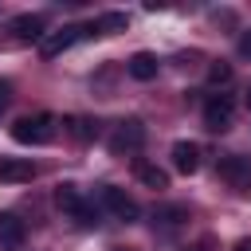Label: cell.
<instances>
[{"instance_id": "8", "label": "cell", "mask_w": 251, "mask_h": 251, "mask_svg": "<svg viewBox=\"0 0 251 251\" xmlns=\"http://www.w3.org/2000/svg\"><path fill=\"white\" fill-rule=\"evenodd\" d=\"M184 220H188V208L184 204H161L157 212H153V231H176V227H184Z\"/></svg>"}, {"instance_id": "16", "label": "cell", "mask_w": 251, "mask_h": 251, "mask_svg": "<svg viewBox=\"0 0 251 251\" xmlns=\"http://www.w3.org/2000/svg\"><path fill=\"white\" fill-rule=\"evenodd\" d=\"M67 129H71V137H78V141H94V137H98V122H94V118H67Z\"/></svg>"}, {"instance_id": "5", "label": "cell", "mask_w": 251, "mask_h": 251, "mask_svg": "<svg viewBox=\"0 0 251 251\" xmlns=\"http://www.w3.org/2000/svg\"><path fill=\"white\" fill-rule=\"evenodd\" d=\"M231 118H235V98L231 94H212L204 102V129L224 133V129H231Z\"/></svg>"}, {"instance_id": "12", "label": "cell", "mask_w": 251, "mask_h": 251, "mask_svg": "<svg viewBox=\"0 0 251 251\" xmlns=\"http://www.w3.org/2000/svg\"><path fill=\"white\" fill-rule=\"evenodd\" d=\"M133 173H137V180H141L145 188H157V192L169 188V173H165L161 165H153V161H141V157H137V161H133Z\"/></svg>"}, {"instance_id": "7", "label": "cell", "mask_w": 251, "mask_h": 251, "mask_svg": "<svg viewBox=\"0 0 251 251\" xmlns=\"http://www.w3.org/2000/svg\"><path fill=\"white\" fill-rule=\"evenodd\" d=\"M47 20L43 16H35V12H24V16H16L12 24H8V31H12V39H20V43H43L47 39Z\"/></svg>"}, {"instance_id": "23", "label": "cell", "mask_w": 251, "mask_h": 251, "mask_svg": "<svg viewBox=\"0 0 251 251\" xmlns=\"http://www.w3.org/2000/svg\"><path fill=\"white\" fill-rule=\"evenodd\" d=\"M110 251H129V247H110Z\"/></svg>"}, {"instance_id": "6", "label": "cell", "mask_w": 251, "mask_h": 251, "mask_svg": "<svg viewBox=\"0 0 251 251\" xmlns=\"http://www.w3.org/2000/svg\"><path fill=\"white\" fill-rule=\"evenodd\" d=\"M220 176H224L231 188L247 192V188H251V157H239V153L220 157Z\"/></svg>"}, {"instance_id": "10", "label": "cell", "mask_w": 251, "mask_h": 251, "mask_svg": "<svg viewBox=\"0 0 251 251\" xmlns=\"http://www.w3.org/2000/svg\"><path fill=\"white\" fill-rule=\"evenodd\" d=\"M31 176H35V165H31V161H24V157H0V180L24 184V180H31Z\"/></svg>"}, {"instance_id": "4", "label": "cell", "mask_w": 251, "mask_h": 251, "mask_svg": "<svg viewBox=\"0 0 251 251\" xmlns=\"http://www.w3.org/2000/svg\"><path fill=\"white\" fill-rule=\"evenodd\" d=\"M98 208H106L114 220H122V224H133L137 220V204L118 188V184H98Z\"/></svg>"}, {"instance_id": "21", "label": "cell", "mask_w": 251, "mask_h": 251, "mask_svg": "<svg viewBox=\"0 0 251 251\" xmlns=\"http://www.w3.org/2000/svg\"><path fill=\"white\" fill-rule=\"evenodd\" d=\"M208 247H212V239H200V243H196V247H188V251H208Z\"/></svg>"}, {"instance_id": "20", "label": "cell", "mask_w": 251, "mask_h": 251, "mask_svg": "<svg viewBox=\"0 0 251 251\" xmlns=\"http://www.w3.org/2000/svg\"><path fill=\"white\" fill-rule=\"evenodd\" d=\"M239 55H247V59H251V31H243V35H239Z\"/></svg>"}, {"instance_id": "3", "label": "cell", "mask_w": 251, "mask_h": 251, "mask_svg": "<svg viewBox=\"0 0 251 251\" xmlns=\"http://www.w3.org/2000/svg\"><path fill=\"white\" fill-rule=\"evenodd\" d=\"M141 145H145V122H137V118L118 122V129L110 133V153L114 157H133Z\"/></svg>"}, {"instance_id": "17", "label": "cell", "mask_w": 251, "mask_h": 251, "mask_svg": "<svg viewBox=\"0 0 251 251\" xmlns=\"http://www.w3.org/2000/svg\"><path fill=\"white\" fill-rule=\"evenodd\" d=\"M71 220H75L78 227H98V224H102V208H98V204H82Z\"/></svg>"}, {"instance_id": "22", "label": "cell", "mask_w": 251, "mask_h": 251, "mask_svg": "<svg viewBox=\"0 0 251 251\" xmlns=\"http://www.w3.org/2000/svg\"><path fill=\"white\" fill-rule=\"evenodd\" d=\"M235 251H251V239H239V243H235Z\"/></svg>"}, {"instance_id": "18", "label": "cell", "mask_w": 251, "mask_h": 251, "mask_svg": "<svg viewBox=\"0 0 251 251\" xmlns=\"http://www.w3.org/2000/svg\"><path fill=\"white\" fill-rule=\"evenodd\" d=\"M208 82H212V86L231 82V63H212V67H208Z\"/></svg>"}, {"instance_id": "1", "label": "cell", "mask_w": 251, "mask_h": 251, "mask_svg": "<svg viewBox=\"0 0 251 251\" xmlns=\"http://www.w3.org/2000/svg\"><path fill=\"white\" fill-rule=\"evenodd\" d=\"M55 137V114L39 110V114H24L12 122V141L20 145H47Z\"/></svg>"}, {"instance_id": "24", "label": "cell", "mask_w": 251, "mask_h": 251, "mask_svg": "<svg viewBox=\"0 0 251 251\" xmlns=\"http://www.w3.org/2000/svg\"><path fill=\"white\" fill-rule=\"evenodd\" d=\"M247 106H251V86H247Z\"/></svg>"}, {"instance_id": "13", "label": "cell", "mask_w": 251, "mask_h": 251, "mask_svg": "<svg viewBox=\"0 0 251 251\" xmlns=\"http://www.w3.org/2000/svg\"><path fill=\"white\" fill-rule=\"evenodd\" d=\"M24 220H16L12 212H4L0 216V247H8V251H16V247H24Z\"/></svg>"}, {"instance_id": "15", "label": "cell", "mask_w": 251, "mask_h": 251, "mask_svg": "<svg viewBox=\"0 0 251 251\" xmlns=\"http://www.w3.org/2000/svg\"><path fill=\"white\" fill-rule=\"evenodd\" d=\"M94 24H98V35H114V31H126V27H129V16H126V12H106V16H98Z\"/></svg>"}, {"instance_id": "2", "label": "cell", "mask_w": 251, "mask_h": 251, "mask_svg": "<svg viewBox=\"0 0 251 251\" xmlns=\"http://www.w3.org/2000/svg\"><path fill=\"white\" fill-rule=\"evenodd\" d=\"M86 35H98V24L90 20V24H71V27H63V31H47V39L39 43V55L43 59H55V55H63L67 47H75L78 39H86Z\"/></svg>"}, {"instance_id": "25", "label": "cell", "mask_w": 251, "mask_h": 251, "mask_svg": "<svg viewBox=\"0 0 251 251\" xmlns=\"http://www.w3.org/2000/svg\"><path fill=\"white\" fill-rule=\"evenodd\" d=\"M247 192H251V188H247Z\"/></svg>"}, {"instance_id": "9", "label": "cell", "mask_w": 251, "mask_h": 251, "mask_svg": "<svg viewBox=\"0 0 251 251\" xmlns=\"http://www.w3.org/2000/svg\"><path fill=\"white\" fill-rule=\"evenodd\" d=\"M173 169L184 173V176H192L200 169V145L196 141H176L173 145Z\"/></svg>"}, {"instance_id": "14", "label": "cell", "mask_w": 251, "mask_h": 251, "mask_svg": "<svg viewBox=\"0 0 251 251\" xmlns=\"http://www.w3.org/2000/svg\"><path fill=\"white\" fill-rule=\"evenodd\" d=\"M55 204H59L67 216H75V212H78L86 200H82V192H78L75 184H55Z\"/></svg>"}, {"instance_id": "11", "label": "cell", "mask_w": 251, "mask_h": 251, "mask_svg": "<svg viewBox=\"0 0 251 251\" xmlns=\"http://www.w3.org/2000/svg\"><path fill=\"white\" fill-rule=\"evenodd\" d=\"M157 55L153 51H137L129 63H126V71H129V78H137V82H149V78H157Z\"/></svg>"}, {"instance_id": "19", "label": "cell", "mask_w": 251, "mask_h": 251, "mask_svg": "<svg viewBox=\"0 0 251 251\" xmlns=\"http://www.w3.org/2000/svg\"><path fill=\"white\" fill-rule=\"evenodd\" d=\"M8 102H12V82H8V78H0V114L8 110Z\"/></svg>"}]
</instances>
